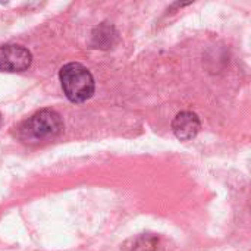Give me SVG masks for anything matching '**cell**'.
<instances>
[{"label":"cell","mask_w":251,"mask_h":251,"mask_svg":"<svg viewBox=\"0 0 251 251\" xmlns=\"http://www.w3.org/2000/svg\"><path fill=\"white\" fill-rule=\"evenodd\" d=\"M113 31L112 26L109 25H100L96 28L94 34H93V38H94V44L96 46H100L101 49H109V46H112V38L115 35H112L110 32Z\"/></svg>","instance_id":"5b68a950"},{"label":"cell","mask_w":251,"mask_h":251,"mask_svg":"<svg viewBox=\"0 0 251 251\" xmlns=\"http://www.w3.org/2000/svg\"><path fill=\"white\" fill-rule=\"evenodd\" d=\"M171 126L176 138H179L181 141H188V140H193L199 134L201 124L196 113L190 110H184V112H179L174 118Z\"/></svg>","instance_id":"277c9868"},{"label":"cell","mask_w":251,"mask_h":251,"mask_svg":"<svg viewBox=\"0 0 251 251\" xmlns=\"http://www.w3.org/2000/svg\"><path fill=\"white\" fill-rule=\"evenodd\" d=\"M1 124H3V118H1V115H0V126H1Z\"/></svg>","instance_id":"52a82bcc"},{"label":"cell","mask_w":251,"mask_h":251,"mask_svg":"<svg viewBox=\"0 0 251 251\" xmlns=\"http://www.w3.org/2000/svg\"><path fill=\"white\" fill-rule=\"evenodd\" d=\"M157 246H159V240L154 237H141L135 246H134V251H157Z\"/></svg>","instance_id":"8992f818"},{"label":"cell","mask_w":251,"mask_h":251,"mask_svg":"<svg viewBox=\"0 0 251 251\" xmlns=\"http://www.w3.org/2000/svg\"><path fill=\"white\" fill-rule=\"evenodd\" d=\"M32 54L28 49L19 44L0 46V71L21 72L31 66Z\"/></svg>","instance_id":"3957f363"},{"label":"cell","mask_w":251,"mask_h":251,"mask_svg":"<svg viewBox=\"0 0 251 251\" xmlns=\"http://www.w3.org/2000/svg\"><path fill=\"white\" fill-rule=\"evenodd\" d=\"M62 131V116L53 109H43L18 126V138L25 144H38L57 137Z\"/></svg>","instance_id":"6da1fadb"},{"label":"cell","mask_w":251,"mask_h":251,"mask_svg":"<svg viewBox=\"0 0 251 251\" xmlns=\"http://www.w3.org/2000/svg\"><path fill=\"white\" fill-rule=\"evenodd\" d=\"M59 79L65 96L72 103H84L94 94V78L91 72L78 62L62 66Z\"/></svg>","instance_id":"7a4b0ae2"}]
</instances>
